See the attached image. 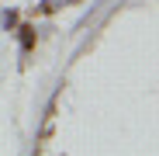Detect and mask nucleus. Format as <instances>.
<instances>
[{
    "label": "nucleus",
    "instance_id": "nucleus-3",
    "mask_svg": "<svg viewBox=\"0 0 159 156\" xmlns=\"http://www.w3.org/2000/svg\"><path fill=\"white\" fill-rule=\"evenodd\" d=\"M0 21H4L7 31H14V28H17V11H4V17H0Z\"/></svg>",
    "mask_w": 159,
    "mask_h": 156
},
{
    "label": "nucleus",
    "instance_id": "nucleus-1",
    "mask_svg": "<svg viewBox=\"0 0 159 156\" xmlns=\"http://www.w3.org/2000/svg\"><path fill=\"white\" fill-rule=\"evenodd\" d=\"M14 35H17V42H21V52H24V56H28V52L38 45V31H35V24H28V21H24V24H17V28H14Z\"/></svg>",
    "mask_w": 159,
    "mask_h": 156
},
{
    "label": "nucleus",
    "instance_id": "nucleus-4",
    "mask_svg": "<svg viewBox=\"0 0 159 156\" xmlns=\"http://www.w3.org/2000/svg\"><path fill=\"white\" fill-rule=\"evenodd\" d=\"M66 4H83V0H66Z\"/></svg>",
    "mask_w": 159,
    "mask_h": 156
},
{
    "label": "nucleus",
    "instance_id": "nucleus-2",
    "mask_svg": "<svg viewBox=\"0 0 159 156\" xmlns=\"http://www.w3.org/2000/svg\"><path fill=\"white\" fill-rule=\"evenodd\" d=\"M59 7H66V0H42V4L35 7V14H56Z\"/></svg>",
    "mask_w": 159,
    "mask_h": 156
}]
</instances>
